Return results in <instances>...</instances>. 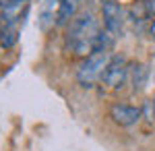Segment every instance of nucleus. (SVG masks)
Instances as JSON below:
<instances>
[{"label":"nucleus","instance_id":"obj_1","mask_svg":"<svg viewBox=\"0 0 155 151\" xmlns=\"http://www.w3.org/2000/svg\"><path fill=\"white\" fill-rule=\"evenodd\" d=\"M99 25L93 12H81L68 23L66 48L74 56H91L95 54V44L99 37Z\"/></svg>","mask_w":155,"mask_h":151},{"label":"nucleus","instance_id":"obj_2","mask_svg":"<svg viewBox=\"0 0 155 151\" xmlns=\"http://www.w3.org/2000/svg\"><path fill=\"white\" fill-rule=\"evenodd\" d=\"M110 52H97L91 54L81 62V66L77 69V81L81 87L85 89H91L95 87L97 83L104 79V72H106L107 64H110Z\"/></svg>","mask_w":155,"mask_h":151},{"label":"nucleus","instance_id":"obj_3","mask_svg":"<svg viewBox=\"0 0 155 151\" xmlns=\"http://www.w3.org/2000/svg\"><path fill=\"white\" fill-rule=\"evenodd\" d=\"M128 79V62L124 56H112L110 58V64H107L106 72H104V79L101 83L110 87V89H120Z\"/></svg>","mask_w":155,"mask_h":151},{"label":"nucleus","instance_id":"obj_4","mask_svg":"<svg viewBox=\"0 0 155 151\" xmlns=\"http://www.w3.org/2000/svg\"><path fill=\"white\" fill-rule=\"evenodd\" d=\"M101 17H104L106 31L116 37L122 31V25H124V8L114 0H104L101 2Z\"/></svg>","mask_w":155,"mask_h":151},{"label":"nucleus","instance_id":"obj_5","mask_svg":"<svg viewBox=\"0 0 155 151\" xmlns=\"http://www.w3.org/2000/svg\"><path fill=\"white\" fill-rule=\"evenodd\" d=\"M143 116V110L130 104H114L110 108V118L120 126H132Z\"/></svg>","mask_w":155,"mask_h":151},{"label":"nucleus","instance_id":"obj_6","mask_svg":"<svg viewBox=\"0 0 155 151\" xmlns=\"http://www.w3.org/2000/svg\"><path fill=\"white\" fill-rule=\"evenodd\" d=\"M0 6H2V21L17 25L29 8V0H4Z\"/></svg>","mask_w":155,"mask_h":151},{"label":"nucleus","instance_id":"obj_7","mask_svg":"<svg viewBox=\"0 0 155 151\" xmlns=\"http://www.w3.org/2000/svg\"><path fill=\"white\" fill-rule=\"evenodd\" d=\"M60 4H62V0H44L41 2V15H39V27H41V31H48L50 27L58 25Z\"/></svg>","mask_w":155,"mask_h":151},{"label":"nucleus","instance_id":"obj_8","mask_svg":"<svg viewBox=\"0 0 155 151\" xmlns=\"http://www.w3.org/2000/svg\"><path fill=\"white\" fill-rule=\"evenodd\" d=\"M128 79H130L132 91H141L145 85H147V79H149V69L137 62V64H130L128 66Z\"/></svg>","mask_w":155,"mask_h":151},{"label":"nucleus","instance_id":"obj_9","mask_svg":"<svg viewBox=\"0 0 155 151\" xmlns=\"http://www.w3.org/2000/svg\"><path fill=\"white\" fill-rule=\"evenodd\" d=\"M83 0H62L60 4V15H58V25H66L74 19V15L79 11Z\"/></svg>","mask_w":155,"mask_h":151},{"label":"nucleus","instance_id":"obj_10","mask_svg":"<svg viewBox=\"0 0 155 151\" xmlns=\"http://www.w3.org/2000/svg\"><path fill=\"white\" fill-rule=\"evenodd\" d=\"M17 42H19V27L17 25H11V23H4L2 31H0V44H2V48L8 50Z\"/></svg>","mask_w":155,"mask_h":151},{"label":"nucleus","instance_id":"obj_11","mask_svg":"<svg viewBox=\"0 0 155 151\" xmlns=\"http://www.w3.org/2000/svg\"><path fill=\"white\" fill-rule=\"evenodd\" d=\"M145 11H147V15L149 17H155V0H145Z\"/></svg>","mask_w":155,"mask_h":151},{"label":"nucleus","instance_id":"obj_12","mask_svg":"<svg viewBox=\"0 0 155 151\" xmlns=\"http://www.w3.org/2000/svg\"><path fill=\"white\" fill-rule=\"evenodd\" d=\"M149 31H151V33L155 35V19H153V23H151V27H149Z\"/></svg>","mask_w":155,"mask_h":151},{"label":"nucleus","instance_id":"obj_13","mask_svg":"<svg viewBox=\"0 0 155 151\" xmlns=\"http://www.w3.org/2000/svg\"><path fill=\"white\" fill-rule=\"evenodd\" d=\"M2 27H4V21H2V15H0V31H2Z\"/></svg>","mask_w":155,"mask_h":151},{"label":"nucleus","instance_id":"obj_14","mask_svg":"<svg viewBox=\"0 0 155 151\" xmlns=\"http://www.w3.org/2000/svg\"><path fill=\"white\" fill-rule=\"evenodd\" d=\"M153 112H155V97H153Z\"/></svg>","mask_w":155,"mask_h":151}]
</instances>
